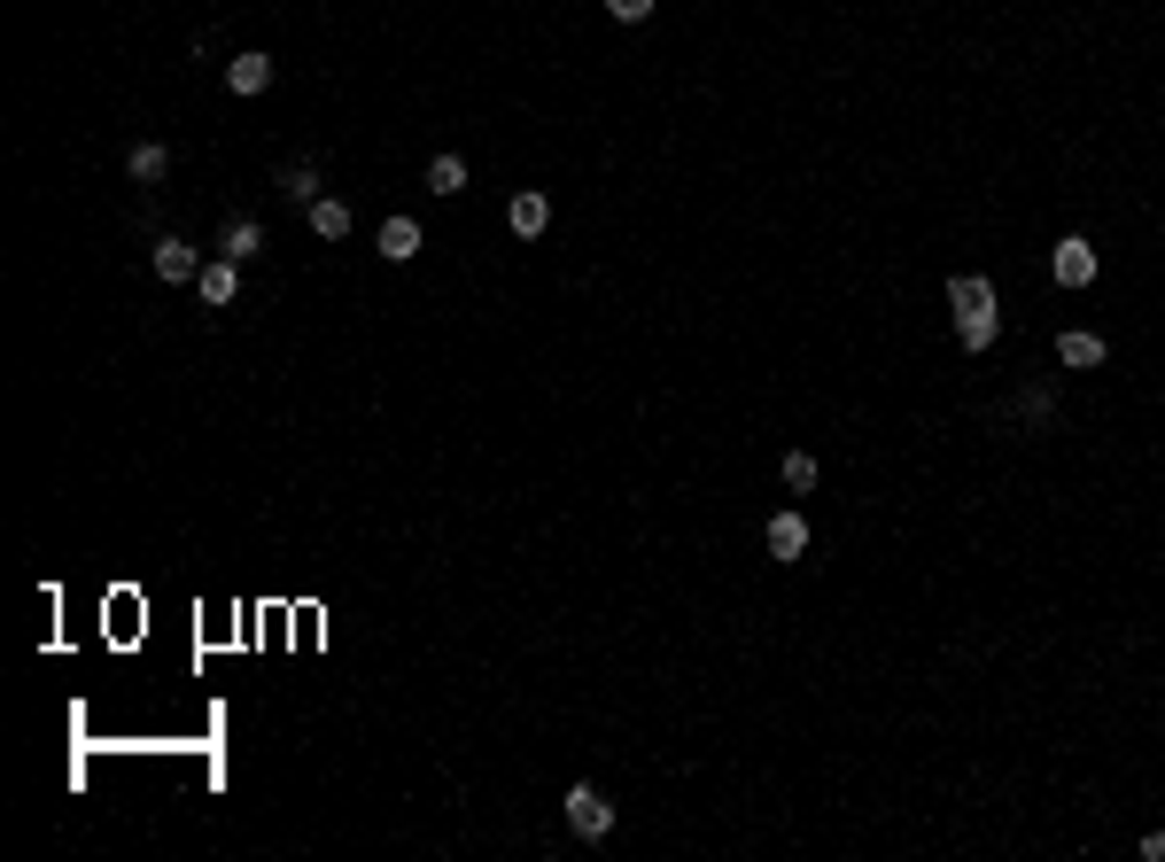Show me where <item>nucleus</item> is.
<instances>
[{
	"label": "nucleus",
	"instance_id": "obj_13",
	"mask_svg": "<svg viewBox=\"0 0 1165 862\" xmlns=\"http://www.w3.org/2000/svg\"><path fill=\"white\" fill-rule=\"evenodd\" d=\"M1057 358H1064V366H1104V342H1096V334H1064Z\"/></svg>",
	"mask_w": 1165,
	"mask_h": 862
},
{
	"label": "nucleus",
	"instance_id": "obj_16",
	"mask_svg": "<svg viewBox=\"0 0 1165 862\" xmlns=\"http://www.w3.org/2000/svg\"><path fill=\"white\" fill-rule=\"evenodd\" d=\"M785 482H792V490H816V459H809V451H785Z\"/></svg>",
	"mask_w": 1165,
	"mask_h": 862
},
{
	"label": "nucleus",
	"instance_id": "obj_5",
	"mask_svg": "<svg viewBox=\"0 0 1165 862\" xmlns=\"http://www.w3.org/2000/svg\"><path fill=\"white\" fill-rule=\"evenodd\" d=\"M381 256H389V265H412V256H420V226L412 218H381Z\"/></svg>",
	"mask_w": 1165,
	"mask_h": 862
},
{
	"label": "nucleus",
	"instance_id": "obj_9",
	"mask_svg": "<svg viewBox=\"0 0 1165 862\" xmlns=\"http://www.w3.org/2000/svg\"><path fill=\"white\" fill-rule=\"evenodd\" d=\"M218 249H226V256H233V265H241V256H256V249H264V226H256V218H233Z\"/></svg>",
	"mask_w": 1165,
	"mask_h": 862
},
{
	"label": "nucleus",
	"instance_id": "obj_8",
	"mask_svg": "<svg viewBox=\"0 0 1165 862\" xmlns=\"http://www.w3.org/2000/svg\"><path fill=\"white\" fill-rule=\"evenodd\" d=\"M769 552L800 560V552H809V521H800V513H777V521H769Z\"/></svg>",
	"mask_w": 1165,
	"mask_h": 862
},
{
	"label": "nucleus",
	"instance_id": "obj_1",
	"mask_svg": "<svg viewBox=\"0 0 1165 862\" xmlns=\"http://www.w3.org/2000/svg\"><path fill=\"white\" fill-rule=\"evenodd\" d=\"M948 303H956V334H963V350H987L995 342V288L987 280H948Z\"/></svg>",
	"mask_w": 1165,
	"mask_h": 862
},
{
	"label": "nucleus",
	"instance_id": "obj_12",
	"mask_svg": "<svg viewBox=\"0 0 1165 862\" xmlns=\"http://www.w3.org/2000/svg\"><path fill=\"white\" fill-rule=\"evenodd\" d=\"M427 187H435V195H459V187H467V163H459V156H435V163H427Z\"/></svg>",
	"mask_w": 1165,
	"mask_h": 862
},
{
	"label": "nucleus",
	"instance_id": "obj_10",
	"mask_svg": "<svg viewBox=\"0 0 1165 862\" xmlns=\"http://www.w3.org/2000/svg\"><path fill=\"white\" fill-rule=\"evenodd\" d=\"M505 218H513V233H545L552 203H545V195H513V210H505Z\"/></svg>",
	"mask_w": 1165,
	"mask_h": 862
},
{
	"label": "nucleus",
	"instance_id": "obj_15",
	"mask_svg": "<svg viewBox=\"0 0 1165 862\" xmlns=\"http://www.w3.org/2000/svg\"><path fill=\"white\" fill-rule=\"evenodd\" d=\"M281 187H288V195H304V203H319V171H311V163H288V171H281Z\"/></svg>",
	"mask_w": 1165,
	"mask_h": 862
},
{
	"label": "nucleus",
	"instance_id": "obj_11",
	"mask_svg": "<svg viewBox=\"0 0 1165 862\" xmlns=\"http://www.w3.org/2000/svg\"><path fill=\"white\" fill-rule=\"evenodd\" d=\"M311 233H319V241H342V233H350V210L319 195V203H311Z\"/></svg>",
	"mask_w": 1165,
	"mask_h": 862
},
{
	"label": "nucleus",
	"instance_id": "obj_3",
	"mask_svg": "<svg viewBox=\"0 0 1165 862\" xmlns=\"http://www.w3.org/2000/svg\"><path fill=\"white\" fill-rule=\"evenodd\" d=\"M1057 280H1064V288H1088V280H1096V249H1088L1081 233L1057 241Z\"/></svg>",
	"mask_w": 1165,
	"mask_h": 862
},
{
	"label": "nucleus",
	"instance_id": "obj_6",
	"mask_svg": "<svg viewBox=\"0 0 1165 862\" xmlns=\"http://www.w3.org/2000/svg\"><path fill=\"white\" fill-rule=\"evenodd\" d=\"M226 85H233V94H264V85H273V55H233Z\"/></svg>",
	"mask_w": 1165,
	"mask_h": 862
},
{
	"label": "nucleus",
	"instance_id": "obj_2",
	"mask_svg": "<svg viewBox=\"0 0 1165 862\" xmlns=\"http://www.w3.org/2000/svg\"><path fill=\"white\" fill-rule=\"evenodd\" d=\"M568 824H575V839H606V831H614L606 793H598V785H575V793H568Z\"/></svg>",
	"mask_w": 1165,
	"mask_h": 862
},
{
	"label": "nucleus",
	"instance_id": "obj_7",
	"mask_svg": "<svg viewBox=\"0 0 1165 862\" xmlns=\"http://www.w3.org/2000/svg\"><path fill=\"white\" fill-rule=\"evenodd\" d=\"M195 296H203L210 311H226V303H233V256H218V265H203V273H195Z\"/></svg>",
	"mask_w": 1165,
	"mask_h": 862
},
{
	"label": "nucleus",
	"instance_id": "obj_14",
	"mask_svg": "<svg viewBox=\"0 0 1165 862\" xmlns=\"http://www.w3.org/2000/svg\"><path fill=\"white\" fill-rule=\"evenodd\" d=\"M163 171H171V148L140 140V148H133V180H163Z\"/></svg>",
	"mask_w": 1165,
	"mask_h": 862
},
{
	"label": "nucleus",
	"instance_id": "obj_18",
	"mask_svg": "<svg viewBox=\"0 0 1165 862\" xmlns=\"http://www.w3.org/2000/svg\"><path fill=\"white\" fill-rule=\"evenodd\" d=\"M1142 854H1150V862H1165V831H1157V839H1142Z\"/></svg>",
	"mask_w": 1165,
	"mask_h": 862
},
{
	"label": "nucleus",
	"instance_id": "obj_4",
	"mask_svg": "<svg viewBox=\"0 0 1165 862\" xmlns=\"http://www.w3.org/2000/svg\"><path fill=\"white\" fill-rule=\"evenodd\" d=\"M148 265H156V280H195V273H203V265H195V249H187V241H171V233L148 249Z\"/></svg>",
	"mask_w": 1165,
	"mask_h": 862
},
{
	"label": "nucleus",
	"instance_id": "obj_17",
	"mask_svg": "<svg viewBox=\"0 0 1165 862\" xmlns=\"http://www.w3.org/2000/svg\"><path fill=\"white\" fill-rule=\"evenodd\" d=\"M606 16H614V24H646L653 0H606Z\"/></svg>",
	"mask_w": 1165,
	"mask_h": 862
}]
</instances>
